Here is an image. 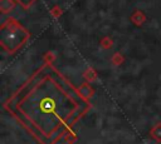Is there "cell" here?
<instances>
[{
    "label": "cell",
    "mask_w": 161,
    "mask_h": 144,
    "mask_svg": "<svg viewBox=\"0 0 161 144\" xmlns=\"http://www.w3.org/2000/svg\"><path fill=\"white\" fill-rule=\"evenodd\" d=\"M24 38L25 34L21 30V28H11L9 31L3 33V43L9 48H16L23 43Z\"/></svg>",
    "instance_id": "1"
},
{
    "label": "cell",
    "mask_w": 161,
    "mask_h": 144,
    "mask_svg": "<svg viewBox=\"0 0 161 144\" xmlns=\"http://www.w3.org/2000/svg\"><path fill=\"white\" fill-rule=\"evenodd\" d=\"M19 1H20V3H21L24 6H28L30 3H33V0H19Z\"/></svg>",
    "instance_id": "2"
}]
</instances>
